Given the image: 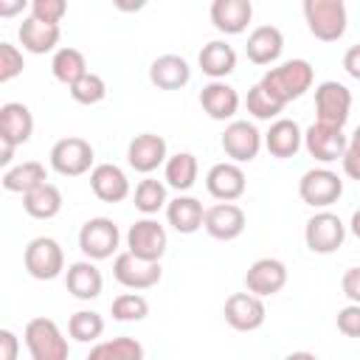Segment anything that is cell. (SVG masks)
I'll use <instances>...</instances> for the list:
<instances>
[{
	"mask_svg": "<svg viewBox=\"0 0 360 360\" xmlns=\"http://www.w3.org/2000/svg\"><path fill=\"white\" fill-rule=\"evenodd\" d=\"M90 188L101 202H121L129 197V180L121 166L98 163L90 169Z\"/></svg>",
	"mask_w": 360,
	"mask_h": 360,
	"instance_id": "obj_19",
	"label": "cell"
},
{
	"mask_svg": "<svg viewBox=\"0 0 360 360\" xmlns=\"http://www.w3.org/2000/svg\"><path fill=\"white\" fill-rule=\"evenodd\" d=\"M349 110H352V93H349L346 84L329 79V82H321L315 87V112H318V121L343 127L349 121Z\"/></svg>",
	"mask_w": 360,
	"mask_h": 360,
	"instance_id": "obj_11",
	"label": "cell"
},
{
	"mask_svg": "<svg viewBox=\"0 0 360 360\" xmlns=\"http://www.w3.org/2000/svg\"><path fill=\"white\" fill-rule=\"evenodd\" d=\"M340 287H343V295L354 304H360V267H349L340 278Z\"/></svg>",
	"mask_w": 360,
	"mask_h": 360,
	"instance_id": "obj_44",
	"label": "cell"
},
{
	"mask_svg": "<svg viewBox=\"0 0 360 360\" xmlns=\"http://www.w3.org/2000/svg\"><path fill=\"white\" fill-rule=\"evenodd\" d=\"M31 14L45 22H62L68 14V0H31Z\"/></svg>",
	"mask_w": 360,
	"mask_h": 360,
	"instance_id": "obj_41",
	"label": "cell"
},
{
	"mask_svg": "<svg viewBox=\"0 0 360 360\" xmlns=\"http://www.w3.org/2000/svg\"><path fill=\"white\" fill-rule=\"evenodd\" d=\"M96 155H93V146L90 141L84 138H62L51 146V169L59 172L62 177H79L84 172H90Z\"/></svg>",
	"mask_w": 360,
	"mask_h": 360,
	"instance_id": "obj_8",
	"label": "cell"
},
{
	"mask_svg": "<svg viewBox=\"0 0 360 360\" xmlns=\"http://www.w3.org/2000/svg\"><path fill=\"white\" fill-rule=\"evenodd\" d=\"M338 332L346 338H360V304H346L338 309Z\"/></svg>",
	"mask_w": 360,
	"mask_h": 360,
	"instance_id": "obj_42",
	"label": "cell"
},
{
	"mask_svg": "<svg viewBox=\"0 0 360 360\" xmlns=\"http://www.w3.org/2000/svg\"><path fill=\"white\" fill-rule=\"evenodd\" d=\"M104 332V318L93 309H79L68 321V335L79 343H96Z\"/></svg>",
	"mask_w": 360,
	"mask_h": 360,
	"instance_id": "obj_35",
	"label": "cell"
},
{
	"mask_svg": "<svg viewBox=\"0 0 360 360\" xmlns=\"http://www.w3.org/2000/svg\"><path fill=\"white\" fill-rule=\"evenodd\" d=\"M349 228H352V233H354V236L360 239V208H357V211L352 214V225H349Z\"/></svg>",
	"mask_w": 360,
	"mask_h": 360,
	"instance_id": "obj_50",
	"label": "cell"
},
{
	"mask_svg": "<svg viewBox=\"0 0 360 360\" xmlns=\"http://www.w3.org/2000/svg\"><path fill=\"white\" fill-rule=\"evenodd\" d=\"M14 149H17V143H14L11 138L0 135V166H8V163H11V158H14Z\"/></svg>",
	"mask_w": 360,
	"mask_h": 360,
	"instance_id": "obj_48",
	"label": "cell"
},
{
	"mask_svg": "<svg viewBox=\"0 0 360 360\" xmlns=\"http://www.w3.org/2000/svg\"><path fill=\"white\" fill-rule=\"evenodd\" d=\"M166 245H169L166 228H163L158 219H152V217L138 219V222L127 231V250H132V253L141 256V259L160 262V256L166 253Z\"/></svg>",
	"mask_w": 360,
	"mask_h": 360,
	"instance_id": "obj_13",
	"label": "cell"
},
{
	"mask_svg": "<svg viewBox=\"0 0 360 360\" xmlns=\"http://www.w3.org/2000/svg\"><path fill=\"white\" fill-rule=\"evenodd\" d=\"M25 6H31V0H0V17H3V20L17 17Z\"/></svg>",
	"mask_w": 360,
	"mask_h": 360,
	"instance_id": "obj_47",
	"label": "cell"
},
{
	"mask_svg": "<svg viewBox=\"0 0 360 360\" xmlns=\"http://www.w3.org/2000/svg\"><path fill=\"white\" fill-rule=\"evenodd\" d=\"M343 194V180L338 177V172L318 166L301 174L298 180V197L312 205V208H329L332 202H338Z\"/></svg>",
	"mask_w": 360,
	"mask_h": 360,
	"instance_id": "obj_6",
	"label": "cell"
},
{
	"mask_svg": "<svg viewBox=\"0 0 360 360\" xmlns=\"http://www.w3.org/2000/svg\"><path fill=\"white\" fill-rule=\"evenodd\" d=\"M197 158L191 152H177L172 158H166V169H163V177L172 188L177 191H188L194 183H197Z\"/></svg>",
	"mask_w": 360,
	"mask_h": 360,
	"instance_id": "obj_33",
	"label": "cell"
},
{
	"mask_svg": "<svg viewBox=\"0 0 360 360\" xmlns=\"http://www.w3.org/2000/svg\"><path fill=\"white\" fill-rule=\"evenodd\" d=\"M112 318L121 321V323H129V321H143L149 315V301L141 295V292H121L118 298H112Z\"/></svg>",
	"mask_w": 360,
	"mask_h": 360,
	"instance_id": "obj_37",
	"label": "cell"
},
{
	"mask_svg": "<svg viewBox=\"0 0 360 360\" xmlns=\"http://www.w3.org/2000/svg\"><path fill=\"white\" fill-rule=\"evenodd\" d=\"M200 104H202V110L208 112V118H214V121H228V118H233L236 110H239V93H236L231 84H225L222 79H214V82H208V84L200 90Z\"/></svg>",
	"mask_w": 360,
	"mask_h": 360,
	"instance_id": "obj_20",
	"label": "cell"
},
{
	"mask_svg": "<svg viewBox=\"0 0 360 360\" xmlns=\"http://www.w3.org/2000/svg\"><path fill=\"white\" fill-rule=\"evenodd\" d=\"M245 104H248V112H250L253 118H259V121H270V118H276V115L284 110V104H281L278 98H273L262 84H253V87L248 90Z\"/></svg>",
	"mask_w": 360,
	"mask_h": 360,
	"instance_id": "obj_38",
	"label": "cell"
},
{
	"mask_svg": "<svg viewBox=\"0 0 360 360\" xmlns=\"http://www.w3.org/2000/svg\"><path fill=\"white\" fill-rule=\"evenodd\" d=\"M340 160H343V172H346V177H352V180L360 183V127L352 132V138H349L346 152H343Z\"/></svg>",
	"mask_w": 360,
	"mask_h": 360,
	"instance_id": "obj_43",
	"label": "cell"
},
{
	"mask_svg": "<svg viewBox=\"0 0 360 360\" xmlns=\"http://www.w3.org/2000/svg\"><path fill=\"white\" fill-rule=\"evenodd\" d=\"M211 22L219 34H242L253 17L250 0H211Z\"/></svg>",
	"mask_w": 360,
	"mask_h": 360,
	"instance_id": "obj_21",
	"label": "cell"
},
{
	"mask_svg": "<svg viewBox=\"0 0 360 360\" xmlns=\"http://www.w3.org/2000/svg\"><path fill=\"white\" fill-rule=\"evenodd\" d=\"M304 20L315 39L321 42H338L346 34V0H304Z\"/></svg>",
	"mask_w": 360,
	"mask_h": 360,
	"instance_id": "obj_2",
	"label": "cell"
},
{
	"mask_svg": "<svg viewBox=\"0 0 360 360\" xmlns=\"http://www.w3.org/2000/svg\"><path fill=\"white\" fill-rule=\"evenodd\" d=\"M222 149L233 163H250L262 149V132L250 121H231L222 132Z\"/></svg>",
	"mask_w": 360,
	"mask_h": 360,
	"instance_id": "obj_14",
	"label": "cell"
},
{
	"mask_svg": "<svg viewBox=\"0 0 360 360\" xmlns=\"http://www.w3.org/2000/svg\"><path fill=\"white\" fill-rule=\"evenodd\" d=\"M17 37H20V42L28 53H48L59 45L62 31H59V22H45V20L31 14V17L22 20Z\"/></svg>",
	"mask_w": 360,
	"mask_h": 360,
	"instance_id": "obj_23",
	"label": "cell"
},
{
	"mask_svg": "<svg viewBox=\"0 0 360 360\" xmlns=\"http://www.w3.org/2000/svg\"><path fill=\"white\" fill-rule=\"evenodd\" d=\"M141 357H143V346L127 335L90 346V360H141Z\"/></svg>",
	"mask_w": 360,
	"mask_h": 360,
	"instance_id": "obj_34",
	"label": "cell"
},
{
	"mask_svg": "<svg viewBox=\"0 0 360 360\" xmlns=\"http://www.w3.org/2000/svg\"><path fill=\"white\" fill-rule=\"evenodd\" d=\"M166 202H169V200H166V186H163L160 180L143 177V180L135 186V208H138L141 214L152 217V214H158Z\"/></svg>",
	"mask_w": 360,
	"mask_h": 360,
	"instance_id": "obj_36",
	"label": "cell"
},
{
	"mask_svg": "<svg viewBox=\"0 0 360 360\" xmlns=\"http://www.w3.org/2000/svg\"><path fill=\"white\" fill-rule=\"evenodd\" d=\"M343 68H346V73H349L352 79L360 82V45H352V48L343 53Z\"/></svg>",
	"mask_w": 360,
	"mask_h": 360,
	"instance_id": "obj_46",
	"label": "cell"
},
{
	"mask_svg": "<svg viewBox=\"0 0 360 360\" xmlns=\"http://www.w3.org/2000/svg\"><path fill=\"white\" fill-rule=\"evenodd\" d=\"M51 73H53L56 82L70 87L73 82H79L87 73V59H84V53L79 48H70V45L59 48L53 53V59H51Z\"/></svg>",
	"mask_w": 360,
	"mask_h": 360,
	"instance_id": "obj_32",
	"label": "cell"
},
{
	"mask_svg": "<svg viewBox=\"0 0 360 360\" xmlns=\"http://www.w3.org/2000/svg\"><path fill=\"white\" fill-rule=\"evenodd\" d=\"M146 3H149V0H112V6H115L118 11H124V14H135V11H141Z\"/></svg>",
	"mask_w": 360,
	"mask_h": 360,
	"instance_id": "obj_49",
	"label": "cell"
},
{
	"mask_svg": "<svg viewBox=\"0 0 360 360\" xmlns=\"http://www.w3.org/2000/svg\"><path fill=\"white\" fill-rule=\"evenodd\" d=\"M65 287L73 298L79 301H90V298H98L101 295V287H104V278H101V270L93 264V259H84V262H73L65 273Z\"/></svg>",
	"mask_w": 360,
	"mask_h": 360,
	"instance_id": "obj_22",
	"label": "cell"
},
{
	"mask_svg": "<svg viewBox=\"0 0 360 360\" xmlns=\"http://www.w3.org/2000/svg\"><path fill=\"white\" fill-rule=\"evenodd\" d=\"M346 143H349V138L343 135V127H335V124L315 121V124L304 132V146H307V152H309L315 160H321V163H335L338 158H343Z\"/></svg>",
	"mask_w": 360,
	"mask_h": 360,
	"instance_id": "obj_12",
	"label": "cell"
},
{
	"mask_svg": "<svg viewBox=\"0 0 360 360\" xmlns=\"http://www.w3.org/2000/svg\"><path fill=\"white\" fill-rule=\"evenodd\" d=\"M191 79V68L177 53H163L149 65V82L160 90H180Z\"/></svg>",
	"mask_w": 360,
	"mask_h": 360,
	"instance_id": "obj_24",
	"label": "cell"
},
{
	"mask_svg": "<svg viewBox=\"0 0 360 360\" xmlns=\"http://www.w3.org/2000/svg\"><path fill=\"white\" fill-rule=\"evenodd\" d=\"M301 143H304V132H301V127H298L295 121H290V118H276V121L270 124V129L264 132V146H267V152H270L273 158H278V160L292 158V155L301 149Z\"/></svg>",
	"mask_w": 360,
	"mask_h": 360,
	"instance_id": "obj_26",
	"label": "cell"
},
{
	"mask_svg": "<svg viewBox=\"0 0 360 360\" xmlns=\"http://www.w3.org/2000/svg\"><path fill=\"white\" fill-rule=\"evenodd\" d=\"M31 132H34L31 110L25 104H20V101H6L0 107V135L11 138L20 146V143H25L31 138Z\"/></svg>",
	"mask_w": 360,
	"mask_h": 360,
	"instance_id": "obj_29",
	"label": "cell"
},
{
	"mask_svg": "<svg viewBox=\"0 0 360 360\" xmlns=\"http://www.w3.org/2000/svg\"><path fill=\"white\" fill-rule=\"evenodd\" d=\"M22 53L17 51V45L11 42H0V82H11L22 73Z\"/></svg>",
	"mask_w": 360,
	"mask_h": 360,
	"instance_id": "obj_40",
	"label": "cell"
},
{
	"mask_svg": "<svg viewBox=\"0 0 360 360\" xmlns=\"http://www.w3.org/2000/svg\"><path fill=\"white\" fill-rule=\"evenodd\" d=\"M42 183H48V172L39 160H25V163H17L3 172V188L14 191V194H25Z\"/></svg>",
	"mask_w": 360,
	"mask_h": 360,
	"instance_id": "obj_31",
	"label": "cell"
},
{
	"mask_svg": "<svg viewBox=\"0 0 360 360\" xmlns=\"http://www.w3.org/2000/svg\"><path fill=\"white\" fill-rule=\"evenodd\" d=\"M312 79H315V73H312V65L307 59H290V62H281V65L270 68L262 76L259 84L273 98H278L281 104H287L292 98H301L312 87Z\"/></svg>",
	"mask_w": 360,
	"mask_h": 360,
	"instance_id": "obj_1",
	"label": "cell"
},
{
	"mask_svg": "<svg viewBox=\"0 0 360 360\" xmlns=\"http://www.w3.org/2000/svg\"><path fill=\"white\" fill-rule=\"evenodd\" d=\"M166 219L169 225L177 231V233H194L202 228V219H205V208L197 197H188V194H177L174 200L166 202Z\"/></svg>",
	"mask_w": 360,
	"mask_h": 360,
	"instance_id": "obj_27",
	"label": "cell"
},
{
	"mask_svg": "<svg viewBox=\"0 0 360 360\" xmlns=\"http://www.w3.org/2000/svg\"><path fill=\"white\" fill-rule=\"evenodd\" d=\"M166 138L155 132H141L127 146V160L141 174H152L160 163H166Z\"/></svg>",
	"mask_w": 360,
	"mask_h": 360,
	"instance_id": "obj_18",
	"label": "cell"
},
{
	"mask_svg": "<svg viewBox=\"0 0 360 360\" xmlns=\"http://www.w3.org/2000/svg\"><path fill=\"white\" fill-rule=\"evenodd\" d=\"M346 239V225L332 211H318L307 219L304 242L312 253H335Z\"/></svg>",
	"mask_w": 360,
	"mask_h": 360,
	"instance_id": "obj_9",
	"label": "cell"
},
{
	"mask_svg": "<svg viewBox=\"0 0 360 360\" xmlns=\"http://www.w3.org/2000/svg\"><path fill=\"white\" fill-rule=\"evenodd\" d=\"M248 219H245V211L236 205V202H217L211 208H205V219H202V228L208 231V236L219 239V242H231L236 236H242Z\"/></svg>",
	"mask_w": 360,
	"mask_h": 360,
	"instance_id": "obj_15",
	"label": "cell"
},
{
	"mask_svg": "<svg viewBox=\"0 0 360 360\" xmlns=\"http://www.w3.org/2000/svg\"><path fill=\"white\" fill-rule=\"evenodd\" d=\"M112 276L121 287L127 290H149L160 281L163 276V267L160 262H152V259H141L135 256L132 250H124L115 256L112 262Z\"/></svg>",
	"mask_w": 360,
	"mask_h": 360,
	"instance_id": "obj_7",
	"label": "cell"
},
{
	"mask_svg": "<svg viewBox=\"0 0 360 360\" xmlns=\"http://www.w3.org/2000/svg\"><path fill=\"white\" fill-rule=\"evenodd\" d=\"M22 338H25L28 354L34 360H68V354H70V346H68L62 329L51 318H31L25 323Z\"/></svg>",
	"mask_w": 360,
	"mask_h": 360,
	"instance_id": "obj_3",
	"label": "cell"
},
{
	"mask_svg": "<svg viewBox=\"0 0 360 360\" xmlns=\"http://www.w3.org/2000/svg\"><path fill=\"white\" fill-rule=\"evenodd\" d=\"M245 51L253 65H273L284 51V34L276 25H259L250 31Z\"/></svg>",
	"mask_w": 360,
	"mask_h": 360,
	"instance_id": "obj_25",
	"label": "cell"
},
{
	"mask_svg": "<svg viewBox=\"0 0 360 360\" xmlns=\"http://www.w3.org/2000/svg\"><path fill=\"white\" fill-rule=\"evenodd\" d=\"M118 242L121 231L110 217H90L79 231V250L93 262L110 259L118 250Z\"/></svg>",
	"mask_w": 360,
	"mask_h": 360,
	"instance_id": "obj_4",
	"label": "cell"
},
{
	"mask_svg": "<svg viewBox=\"0 0 360 360\" xmlns=\"http://www.w3.org/2000/svg\"><path fill=\"white\" fill-rule=\"evenodd\" d=\"M20 354V340L11 329H0V360H17Z\"/></svg>",
	"mask_w": 360,
	"mask_h": 360,
	"instance_id": "obj_45",
	"label": "cell"
},
{
	"mask_svg": "<svg viewBox=\"0 0 360 360\" xmlns=\"http://www.w3.org/2000/svg\"><path fill=\"white\" fill-rule=\"evenodd\" d=\"M245 172L239 163L233 160H225V163H214L205 174V188L214 200H222V202H233L245 194Z\"/></svg>",
	"mask_w": 360,
	"mask_h": 360,
	"instance_id": "obj_17",
	"label": "cell"
},
{
	"mask_svg": "<svg viewBox=\"0 0 360 360\" xmlns=\"http://www.w3.org/2000/svg\"><path fill=\"white\" fill-rule=\"evenodd\" d=\"M22 208L34 219H53L62 211V191L53 183H42L22 194Z\"/></svg>",
	"mask_w": 360,
	"mask_h": 360,
	"instance_id": "obj_30",
	"label": "cell"
},
{
	"mask_svg": "<svg viewBox=\"0 0 360 360\" xmlns=\"http://www.w3.org/2000/svg\"><path fill=\"white\" fill-rule=\"evenodd\" d=\"M222 315H225V321H228L231 329H236V332H256L264 323L267 309H264L262 295H256V292L248 290V292L228 295V301L222 307Z\"/></svg>",
	"mask_w": 360,
	"mask_h": 360,
	"instance_id": "obj_10",
	"label": "cell"
},
{
	"mask_svg": "<svg viewBox=\"0 0 360 360\" xmlns=\"http://www.w3.org/2000/svg\"><path fill=\"white\" fill-rule=\"evenodd\" d=\"M22 262H25V270L31 278L37 281H51L56 278L62 270H65V253H62V245L51 236H37L25 245V253H22Z\"/></svg>",
	"mask_w": 360,
	"mask_h": 360,
	"instance_id": "obj_5",
	"label": "cell"
},
{
	"mask_svg": "<svg viewBox=\"0 0 360 360\" xmlns=\"http://www.w3.org/2000/svg\"><path fill=\"white\" fill-rule=\"evenodd\" d=\"M284 284H287V264L281 259H270V256L256 259L245 273V287L262 298L281 292Z\"/></svg>",
	"mask_w": 360,
	"mask_h": 360,
	"instance_id": "obj_16",
	"label": "cell"
},
{
	"mask_svg": "<svg viewBox=\"0 0 360 360\" xmlns=\"http://www.w3.org/2000/svg\"><path fill=\"white\" fill-rule=\"evenodd\" d=\"M197 62H200V68H202L205 76H211V79H225L228 73L236 70V51H233L225 39H211V42L202 45Z\"/></svg>",
	"mask_w": 360,
	"mask_h": 360,
	"instance_id": "obj_28",
	"label": "cell"
},
{
	"mask_svg": "<svg viewBox=\"0 0 360 360\" xmlns=\"http://www.w3.org/2000/svg\"><path fill=\"white\" fill-rule=\"evenodd\" d=\"M70 96H73V101H79V104H98V101H104V96H107V82L98 76V73H84L79 82H73L70 84Z\"/></svg>",
	"mask_w": 360,
	"mask_h": 360,
	"instance_id": "obj_39",
	"label": "cell"
}]
</instances>
